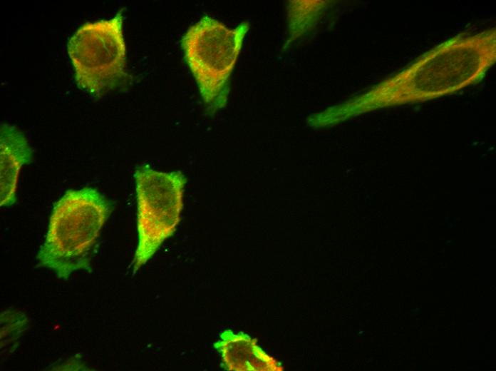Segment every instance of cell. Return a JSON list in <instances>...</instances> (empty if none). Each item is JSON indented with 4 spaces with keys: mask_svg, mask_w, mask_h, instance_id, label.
Returning <instances> with one entry per match:
<instances>
[{
    "mask_svg": "<svg viewBox=\"0 0 496 371\" xmlns=\"http://www.w3.org/2000/svg\"><path fill=\"white\" fill-rule=\"evenodd\" d=\"M496 62V29L458 34L349 104L366 109L433 100L480 82Z\"/></svg>",
    "mask_w": 496,
    "mask_h": 371,
    "instance_id": "cell-1",
    "label": "cell"
},
{
    "mask_svg": "<svg viewBox=\"0 0 496 371\" xmlns=\"http://www.w3.org/2000/svg\"><path fill=\"white\" fill-rule=\"evenodd\" d=\"M114 205L97 189L68 190L53 205L38 264L67 280L76 270L91 271V258Z\"/></svg>",
    "mask_w": 496,
    "mask_h": 371,
    "instance_id": "cell-2",
    "label": "cell"
},
{
    "mask_svg": "<svg viewBox=\"0 0 496 371\" xmlns=\"http://www.w3.org/2000/svg\"><path fill=\"white\" fill-rule=\"evenodd\" d=\"M123 10L111 19L83 24L68 42L75 81L95 98L126 88L132 80L127 71Z\"/></svg>",
    "mask_w": 496,
    "mask_h": 371,
    "instance_id": "cell-3",
    "label": "cell"
},
{
    "mask_svg": "<svg viewBox=\"0 0 496 371\" xmlns=\"http://www.w3.org/2000/svg\"><path fill=\"white\" fill-rule=\"evenodd\" d=\"M247 29L242 24L232 30L205 15L184 34L185 60L198 86L207 114L224 106L228 79Z\"/></svg>",
    "mask_w": 496,
    "mask_h": 371,
    "instance_id": "cell-4",
    "label": "cell"
},
{
    "mask_svg": "<svg viewBox=\"0 0 496 371\" xmlns=\"http://www.w3.org/2000/svg\"><path fill=\"white\" fill-rule=\"evenodd\" d=\"M134 178L138 231L135 273L175 232L181 220L187 179L181 171H157L147 165L137 167Z\"/></svg>",
    "mask_w": 496,
    "mask_h": 371,
    "instance_id": "cell-5",
    "label": "cell"
},
{
    "mask_svg": "<svg viewBox=\"0 0 496 371\" xmlns=\"http://www.w3.org/2000/svg\"><path fill=\"white\" fill-rule=\"evenodd\" d=\"M225 370L229 371H282L281 364L267 354L255 338L227 329L213 344Z\"/></svg>",
    "mask_w": 496,
    "mask_h": 371,
    "instance_id": "cell-6",
    "label": "cell"
},
{
    "mask_svg": "<svg viewBox=\"0 0 496 371\" xmlns=\"http://www.w3.org/2000/svg\"><path fill=\"white\" fill-rule=\"evenodd\" d=\"M33 157V150L24 133L15 126L1 123V207H8L16 203L17 182L21 168L24 165L31 163Z\"/></svg>",
    "mask_w": 496,
    "mask_h": 371,
    "instance_id": "cell-7",
    "label": "cell"
}]
</instances>
